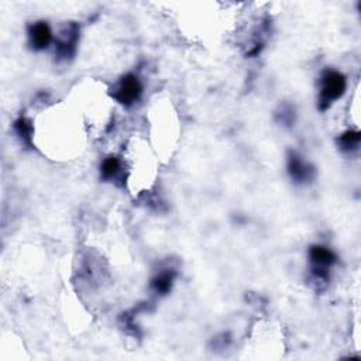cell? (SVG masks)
<instances>
[{"instance_id":"obj_2","label":"cell","mask_w":361,"mask_h":361,"mask_svg":"<svg viewBox=\"0 0 361 361\" xmlns=\"http://www.w3.org/2000/svg\"><path fill=\"white\" fill-rule=\"evenodd\" d=\"M310 262V276L316 285H326L330 279V269L337 262L336 252L322 244H314L307 252Z\"/></svg>"},{"instance_id":"obj_9","label":"cell","mask_w":361,"mask_h":361,"mask_svg":"<svg viewBox=\"0 0 361 361\" xmlns=\"http://www.w3.org/2000/svg\"><path fill=\"white\" fill-rule=\"evenodd\" d=\"M360 141H361V134L358 130H347V131L341 133L336 140L340 151H343L345 154H353V152L358 151Z\"/></svg>"},{"instance_id":"obj_10","label":"cell","mask_w":361,"mask_h":361,"mask_svg":"<svg viewBox=\"0 0 361 361\" xmlns=\"http://www.w3.org/2000/svg\"><path fill=\"white\" fill-rule=\"evenodd\" d=\"M13 128L17 134V137L20 138V141L24 144V145H28L31 147L32 145V138H34V127H32V123L30 118L21 116L18 117L14 124H13Z\"/></svg>"},{"instance_id":"obj_11","label":"cell","mask_w":361,"mask_h":361,"mask_svg":"<svg viewBox=\"0 0 361 361\" xmlns=\"http://www.w3.org/2000/svg\"><path fill=\"white\" fill-rule=\"evenodd\" d=\"M275 121L283 127H292L296 121V110L292 104L283 103L275 111Z\"/></svg>"},{"instance_id":"obj_6","label":"cell","mask_w":361,"mask_h":361,"mask_svg":"<svg viewBox=\"0 0 361 361\" xmlns=\"http://www.w3.org/2000/svg\"><path fill=\"white\" fill-rule=\"evenodd\" d=\"M27 37H28V44L34 51L47 49L51 45V42L55 39L49 24L44 20L31 23L27 27Z\"/></svg>"},{"instance_id":"obj_8","label":"cell","mask_w":361,"mask_h":361,"mask_svg":"<svg viewBox=\"0 0 361 361\" xmlns=\"http://www.w3.org/2000/svg\"><path fill=\"white\" fill-rule=\"evenodd\" d=\"M176 271L175 268L169 267V268H164L161 271H158L149 281V286L152 289L154 293L164 296L168 295L173 286V281L176 278Z\"/></svg>"},{"instance_id":"obj_1","label":"cell","mask_w":361,"mask_h":361,"mask_svg":"<svg viewBox=\"0 0 361 361\" xmlns=\"http://www.w3.org/2000/svg\"><path fill=\"white\" fill-rule=\"evenodd\" d=\"M347 89V79L344 73L336 69H326L319 82L317 107L320 111H326L334 102L343 97Z\"/></svg>"},{"instance_id":"obj_5","label":"cell","mask_w":361,"mask_h":361,"mask_svg":"<svg viewBox=\"0 0 361 361\" xmlns=\"http://www.w3.org/2000/svg\"><path fill=\"white\" fill-rule=\"evenodd\" d=\"M286 168L290 179L298 185L310 183L316 176L314 166L306 159H303V157L293 149L288 151Z\"/></svg>"},{"instance_id":"obj_3","label":"cell","mask_w":361,"mask_h":361,"mask_svg":"<svg viewBox=\"0 0 361 361\" xmlns=\"http://www.w3.org/2000/svg\"><path fill=\"white\" fill-rule=\"evenodd\" d=\"M142 89L144 87H142L141 79L135 73L128 72L116 82V85L110 92V96L118 104L124 107H131L141 99Z\"/></svg>"},{"instance_id":"obj_7","label":"cell","mask_w":361,"mask_h":361,"mask_svg":"<svg viewBox=\"0 0 361 361\" xmlns=\"http://www.w3.org/2000/svg\"><path fill=\"white\" fill-rule=\"evenodd\" d=\"M100 179L104 182H113L117 186H124V166L121 158L116 155L106 157L100 164Z\"/></svg>"},{"instance_id":"obj_4","label":"cell","mask_w":361,"mask_h":361,"mask_svg":"<svg viewBox=\"0 0 361 361\" xmlns=\"http://www.w3.org/2000/svg\"><path fill=\"white\" fill-rule=\"evenodd\" d=\"M79 37H80V25L78 23L71 21L61 28L56 38L54 39L55 56L59 62L71 61L75 56Z\"/></svg>"}]
</instances>
